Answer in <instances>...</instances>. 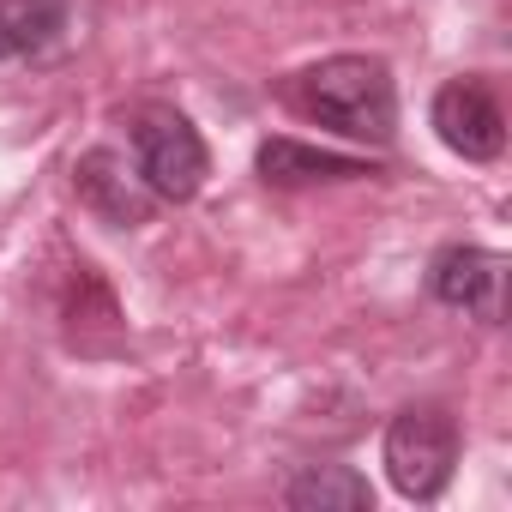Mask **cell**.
I'll return each instance as SVG.
<instances>
[{
	"instance_id": "6da1fadb",
	"label": "cell",
	"mask_w": 512,
	"mask_h": 512,
	"mask_svg": "<svg viewBox=\"0 0 512 512\" xmlns=\"http://www.w3.org/2000/svg\"><path fill=\"white\" fill-rule=\"evenodd\" d=\"M296 109L362 145H386L398 133V91H392L386 61L374 55H332L308 67L296 79Z\"/></svg>"
},
{
	"instance_id": "7a4b0ae2",
	"label": "cell",
	"mask_w": 512,
	"mask_h": 512,
	"mask_svg": "<svg viewBox=\"0 0 512 512\" xmlns=\"http://www.w3.org/2000/svg\"><path fill=\"white\" fill-rule=\"evenodd\" d=\"M458 470V422L440 404H410L386 428V476L404 500H440Z\"/></svg>"
},
{
	"instance_id": "3957f363",
	"label": "cell",
	"mask_w": 512,
	"mask_h": 512,
	"mask_svg": "<svg viewBox=\"0 0 512 512\" xmlns=\"http://www.w3.org/2000/svg\"><path fill=\"white\" fill-rule=\"evenodd\" d=\"M133 157H139V181L169 205H187L211 175V151L199 127L175 109H145L133 121Z\"/></svg>"
},
{
	"instance_id": "277c9868",
	"label": "cell",
	"mask_w": 512,
	"mask_h": 512,
	"mask_svg": "<svg viewBox=\"0 0 512 512\" xmlns=\"http://www.w3.org/2000/svg\"><path fill=\"white\" fill-rule=\"evenodd\" d=\"M428 290H434V302L464 308L482 326H500L506 320V253L464 247V241L458 247H440L434 266H428Z\"/></svg>"
},
{
	"instance_id": "5b68a950",
	"label": "cell",
	"mask_w": 512,
	"mask_h": 512,
	"mask_svg": "<svg viewBox=\"0 0 512 512\" xmlns=\"http://www.w3.org/2000/svg\"><path fill=\"white\" fill-rule=\"evenodd\" d=\"M434 133L464 163H494L506 151V115H500V103H494V91L482 79L440 85V97H434Z\"/></svg>"
},
{
	"instance_id": "8992f818",
	"label": "cell",
	"mask_w": 512,
	"mask_h": 512,
	"mask_svg": "<svg viewBox=\"0 0 512 512\" xmlns=\"http://www.w3.org/2000/svg\"><path fill=\"white\" fill-rule=\"evenodd\" d=\"M73 187H79V199H85L97 217H109V223H121V229L145 223V217H151V205H157V193L139 181V169H127V157H121V151H109V145H97V151H85V157H79Z\"/></svg>"
},
{
	"instance_id": "52a82bcc",
	"label": "cell",
	"mask_w": 512,
	"mask_h": 512,
	"mask_svg": "<svg viewBox=\"0 0 512 512\" xmlns=\"http://www.w3.org/2000/svg\"><path fill=\"white\" fill-rule=\"evenodd\" d=\"M266 187H320V181H362L374 175V163L362 157H344V151H320V145H302V139H266L260 157H253Z\"/></svg>"
},
{
	"instance_id": "ba28073f",
	"label": "cell",
	"mask_w": 512,
	"mask_h": 512,
	"mask_svg": "<svg viewBox=\"0 0 512 512\" xmlns=\"http://www.w3.org/2000/svg\"><path fill=\"white\" fill-rule=\"evenodd\" d=\"M284 500L296 512H368L374 506V482L350 464H308L302 476H290Z\"/></svg>"
},
{
	"instance_id": "9c48e42d",
	"label": "cell",
	"mask_w": 512,
	"mask_h": 512,
	"mask_svg": "<svg viewBox=\"0 0 512 512\" xmlns=\"http://www.w3.org/2000/svg\"><path fill=\"white\" fill-rule=\"evenodd\" d=\"M67 25V0H0V61L43 55Z\"/></svg>"
}]
</instances>
